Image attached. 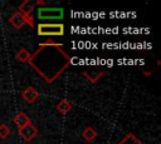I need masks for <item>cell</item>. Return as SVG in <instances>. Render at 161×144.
I'll return each instance as SVG.
<instances>
[{
    "instance_id": "obj_1",
    "label": "cell",
    "mask_w": 161,
    "mask_h": 144,
    "mask_svg": "<svg viewBox=\"0 0 161 144\" xmlns=\"http://www.w3.org/2000/svg\"><path fill=\"white\" fill-rule=\"evenodd\" d=\"M28 63L38 75L48 84H52L70 65V56L63 49L62 44L49 40L39 45Z\"/></svg>"
},
{
    "instance_id": "obj_2",
    "label": "cell",
    "mask_w": 161,
    "mask_h": 144,
    "mask_svg": "<svg viewBox=\"0 0 161 144\" xmlns=\"http://www.w3.org/2000/svg\"><path fill=\"white\" fill-rule=\"evenodd\" d=\"M36 33L40 36H62L64 35V25L62 23H39Z\"/></svg>"
},
{
    "instance_id": "obj_3",
    "label": "cell",
    "mask_w": 161,
    "mask_h": 144,
    "mask_svg": "<svg viewBox=\"0 0 161 144\" xmlns=\"http://www.w3.org/2000/svg\"><path fill=\"white\" fill-rule=\"evenodd\" d=\"M64 16L62 8H39L38 18L40 20H60Z\"/></svg>"
},
{
    "instance_id": "obj_4",
    "label": "cell",
    "mask_w": 161,
    "mask_h": 144,
    "mask_svg": "<svg viewBox=\"0 0 161 144\" xmlns=\"http://www.w3.org/2000/svg\"><path fill=\"white\" fill-rule=\"evenodd\" d=\"M9 24L19 30L20 28H23L25 24H28L30 28H34V20H33V16H24L19 11H15L10 18H9Z\"/></svg>"
},
{
    "instance_id": "obj_5",
    "label": "cell",
    "mask_w": 161,
    "mask_h": 144,
    "mask_svg": "<svg viewBox=\"0 0 161 144\" xmlns=\"http://www.w3.org/2000/svg\"><path fill=\"white\" fill-rule=\"evenodd\" d=\"M36 134H38V129H36V126L33 125L31 123H29V124H26L25 126H23V128L19 129V135H20L26 143H29L30 140H33V139L36 136Z\"/></svg>"
},
{
    "instance_id": "obj_6",
    "label": "cell",
    "mask_w": 161,
    "mask_h": 144,
    "mask_svg": "<svg viewBox=\"0 0 161 144\" xmlns=\"http://www.w3.org/2000/svg\"><path fill=\"white\" fill-rule=\"evenodd\" d=\"M83 75L87 78V80L92 84H96L103 75H104V70L98 69V68H88L83 71Z\"/></svg>"
},
{
    "instance_id": "obj_7",
    "label": "cell",
    "mask_w": 161,
    "mask_h": 144,
    "mask_svg": "<svg viewBox=\"0 0 161 144\" xmlns=\"http://www.w3.org/2000/svg\"><path fill=\"white\" fill-rule=\"evenodd\" d=\"M40 96L39 91L34 88V86H28L21 91V98L28 103V104H33L38 100V98Z\"/></svg>"
},
{
    "instance_id": "obj_8",
    "label": "cell",
    "mask_w": 161,
    "mask_h": 144,
    "mask_svg": "<svg viewBox=\"0 0 161 144\" xmlns=\"http://www.w3.org/2000/svg\"><path fill=\"white\" fill-rule=\"evenodd\" d=\"M35 1L31 0H25L19 5V13H21L24 16H31V13L34 11Z\"/></svg>"
},
{
    "instance_id": "obj_9",
    "label": "cell",
    "mask_w": 161,
    "mask_h": 144,
    "mask_svg": "<svg viewBox=\"0 0 161 144\" xmlns=\"http://www.w3.org/2000/svg\"><path fill=\"white\" fill-rule=\"evenodd\" d=\"M13 121H14V124H15L19 129L23 128V126H25L26 124L31 123V121H30V118H29L25 113H23V111H19V113L13 118Z\"/></svg>"
},
{
    "instance_id": "obj_10",
    "label": "cell",
    "mask_w": 161,
    "mask_h": 144,
    "mask_svg": "<svg viewBox=\"0 0 161 144\" xmlns=\"http://www.w3.org/2000/svg\"><path fill=\"white\" fill-rule=\"evenodd\" d=\"M57 110H58V113L59 114H62V115H65V114H68L70 110H72V108H73V105H72V103L70 101H68L67 99H62L58 104H57Z\"/></svg>"
},
{
    "instance_id": "obj_11",
    "label": "cell",
    "mask_w": 161,
    "mask_h": 144,
    "mask_svg": "<svg viewBox=\"0 0 161 144\" xmlns=\"http://www.w3.org/2000/svg\"><path fill=\"white\" fill-rule=\"evenodd\" d=\"M82 136H83V139H84L86 141L92 143V141L97 138V131H96V129H94L93 126H87V128L82 131Z\"/></svg>"
},
{
    "instance_id": "obj_12",
    "label": "cell",
    "mask_w": 161,
    "mask_h": 144,
    "mask_svg": "<svg viewBox=\"0 0 161 144\" xmlns=\"http://www.w3.org/2000/svg\"><path fill=\"white\" fill-rule=\"evenodd\" d=\"M117 144H143L133 133H127Z\"/></svg>"
},
{
    "instance_id": "obj_13",
    "label": "cell",
    "mask_w": 161,
    "mask_h": 144,
    "mask_svg": "<svg viewBox=\"0 0 161 144\" xmlns=\"http://www.w3.org/2000/svg\"><path fill=\"white\" fill-rule=\"evenodd\" d=\"M30 56H31V54L25 48H20L16 53V60L20 61V63H28Z\"/></svg>"
},
{
    "instance_id": "obj_14",
    "label": "cell",
    "mask_w": 161,
    "mask_h": 144,
    "mask_svg": "<svg viewBox=\"0 0 161 144\" xmlns=\"http://www.w3.org/2000/svg\"><path fill=\"white\" fill-rule=\"evenodd\" d=\"M11 133V129L6 124H0V139H6Z\"/></svg>"
},
{
    "instance_id": "obj_15",
    "label": "cell",
    "mask_w": 161,
    "mask_h": 144,
    "mask_svg": "<svg viewBox=\"0 0 161 144\" xmlns=\"http://www.w3.org/2000/svg\"><path fill=\"white\" fill-rule=\"evenodd\" d=\"M44 4H45L44 0H38V1H35V5H39V6H42V5H44Z\"/></svg>"
}]
</instances>
